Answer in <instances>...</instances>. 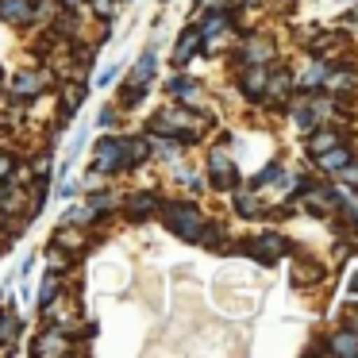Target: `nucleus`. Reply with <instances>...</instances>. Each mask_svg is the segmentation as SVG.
I'll return each instance as SVG.
<instances>
[{"mask_svg": "<svg viewBox=\"0 0 358 358\" xmlns=\"http://www.w3.org/2000/svg\"><path fill=\"white\" fill-rule=\"evenodd\" d=\"M166 224H170L173 231L181 235V239L193 243L196 235H201V212L189 208V204H170V212H166Z\"/></svg>", "mask_w": 358, "mask_h": 358, "instance_id": "1", "label": "nucleus"}, {"mask_svg": "<svg viewBox=\"0 0 358 358\" xmlns=\"http://www.w3.org/2000/svg\"><path fill=\"white\" fill-rule=\"evenodd\" d=\"M124 162V143L120 139H104L101 147H96V170H116V166Z\"/></svg>", "mask_w": 358, "mask_h": 358, "instance_id": "2", "label": "nucleus"}, {"mask_svg": "<svg viewBox=\"0 0 358 358\" xmlns=\"http://www.w3.org/2000/svg\"><path fill=\"white\" fill-rule=\"evenodd\" d=\"M212 185L216 189H231L235 185V166L227 162L220 150H212Z\"/></svg>", "mask_w": 358, "mask_h": 358, "instance_id": "3", "label": "nucleus"}, {"mask_svg": "<svg viewBox=\"0 0 358 358\" xmlns=\"http://www.w3.org/2000/svg\"><path fill=\"white\" fill-rule=\"evenodd\" d=\"M281 247H285V243H281L278 235H262V239H258L250 250H255V258H258V262H273V258L281 255Z\"/></svg>", "mask_w": 358, "mask_h": 358, "instance_id": "4", "label": "nucleus"}, {"mask_svg": "<svg viewBox=\"0 0 358 358\" xmlns=\"http://www.w3.org/2000/svg\"><path fill=\"white\" fill-rule=\"evenodd\" d=\"M43 81H47V73H20L16 85H12V93L16 96H35L43 89Z\"/></svg>", "mask_w": 358, "mask_h": 358, "instance_id": "5", "label": "nucleus"}, {"mask_svg": "<svg viewBox=\"0 0 358 358\" xmlns=\"http://www.w3.org/2000/svg\"><path fill=\"white\" fill-rule=\"evenodd\" d=\"M347 147H339V143H335L331 150H324V155H320V166H324V170H339V166H347Z\"/></svg>", "mask_w": 358, "mask_h": 358, "instance_id": "6", "label": "nucleus"}, {"mask_svg": "<svg viewBox=\"0 0 358 358\" xmlns=\"http://www.w3.org/2000/svg\"><path fill=\"white\" fill-rule=\"evenodd\" d=\"M196 47H201V35H196V31H185V35H181V43H178V55H173V62H189V55H193Z\"/></svg>", "mask_w": 358, "mask_h": 358, "instance_id": "7", "label": "nucleus"}, {"mask_svg": "<svg viewBox=\"0 0 358 358\" xmlns=\"http://www.w3.org/2000/svg\"><path fill=\"white\" fill-rule=\"evenodd\" d=\"M331 350H335V355H358V335L339 331V335H335V343H331Z\"/></svg>", "mask_w": 358, "mask_h": 358, "instance_id": "8", "label": "nucleus"}, {"mask_svg": "<svg viewBox=\"0 0 358 358\" xmlns=\"http://www.w3.org/2000/svg\"><path fill=\"white\" fill-rule=\"evenodd\" d=\"M0 16H8V20H27V0H0Z\"/></svg>", "mask_w": 358, "mask_h": 358, "instance_id": "9", "label": "nucleus"}, {"mask_svg": "<svg viewBox=\"0 0 358 358\" xmlns=\"http://www.w3.org/2000/svg\"><path fill=\"white\" fill-rule=\"evenodd\" d=\"M335 143H339V135H335V131H320V135H312V155H324V150H331Z\"/></svg>", "mask_w": 358, "mask_h": 358, "instance_id": "10", "label": "nucleus"}, {"mask_svg": "<svg viewBox=\"0 0 358 358\" xmlns=\"http://www.w3.org/2000/svg\"><path fill=\"white\" fill-rule=\"evenodd\" d=\"M150 73H155V55L147 50V55L139 58V66H135V81H143V85H147V81H150Z\"/></svg>", "mask_w": 358, "mask_h": 358, "instance_id": "11", "label": "nucleus"}, {"mask_svg": "<svg viewBox=\"0 0 358 358\" xmlns=\"http://www.w3.org/2000/svg\"><path fill=\"white\" fill-rule=\"evenodd\" d=\"M247 58H250V62H266V58H270V43H266V39L247 43Z\"/></svg>", "mask_w": 358, "mask_h": 358, "instance_id": "12", "label": "nucleus"}, {"mask_svg": "<svg viewBox=\"0 0 358 358\" xmlns=\"http://www.w3.org/2000/svg\"><path fill=\"white\" fill-rule=\"evenodd\" d=\"M324 81H327L324 66H308V70H304V89H316V85H324Z\"/></svg>", "mask_w": 358, "mask_h": 358, "instance_id": "13", "label": "nucleus"}, {"mask_svg": "<svg viewBox=\"0 0 358 358\" xmlns=\"http://www.w3.org/2000/svg\"><path fill=\"white\" fill-rule=\"evenodd\" d=\"M16 327H20V320L12 316V312H0V343L12 339V335H16Z\"/></svg>", "mask_w": 358, "mask_h": 358, "instance_id": "14", "label": "nucleus"}, {"mask_svg": "<svg viewBox=\"0 0 358 358\" xmlns=\"http://www.w3.org/2000/svg\"><path fill=\"white\" fill-rule=\"evenodd\" d=\"M155 196H150V193H139V196H131V208H135V216H147V212L150 208H155Z\"/></svg>", "mask_w": 358, "mask_h": 358, "instance_id": "15", "label": "nucleus"}, {"mask_svg": "<svg viewBox=\"0 0 358 358\" xmlns=\"http://www.w3.org/2000/svg\"><path fill=\"white\" fill-rule=\"evenodd\" d=\"M235 204H239V212H247V216H255V212H258V201L247 193V189H239V193H235Z\"/></svg>", "mask_w": 358, "mask_h": 358, "instance_id": "16", "label": "nucleus"}, {"mask_svg": "<svg viewBox=\"0 0 358 358\" xmlns=\"http://www.w3.org/2000/svg\"><path fill=\"white\" fill-rule=\"evenodd\" d=\"M220 27H224V16H208V20L201 24V31H196V35H201V39H212V35H216Z\"/></svg>", "mask_w": 358, "mask_h": 358, "instance_id": "17", "label": "nucleus"}, {"mask_svg": "<svg viewBox=\"0 0 358 358\" xmlns=\"http://www.w3.org/2000/svg\"><path fill=\"white\" fill-rule=\"evenodd\" d=\"M247 89H250V93H262V89H266V70H250L247 73Z\"/></svg>", "mask_w": 358, "mask_h": 358, "instance_id": "18", "label": "nucleus"}, {"mask_svg": "<svg viewBox=\"0 0 358 358\" xmlns=\"http://www.w3.org/2000/svg\"><path fill=\"white\" fill-rule=\"evenodd\" d=\"M55 289H58V281H55V278L43 281V289H39V304H50V301H55Z\"/></svg>", "mask_w": 358, "mask_h": 358, "instance_id": "19", "label": "nucleus"}, {"mask_svg": "<svg viewBox=\"0 0 358 358\" xmlns=\"http://www.w3.org/2000/svg\"><path fill=\"white\" fill-rule=\"evenodd\" d=\"M270 93H289V73H278V78L270 81Z\"/></svg>", "mask_w": 358, "mask_h": 358, "instance_id": "20", "label": "nucleus"}, {"mask_svg": "<svg viewBox=\"0 0 358 358\" xmlns=\"http://www.w3.org/2000/svg\"><path fill=\"white\" fill-rule=\"evenodd\" d=\"M8 173H12V158L0 155V185H8Z\"/></svg>", "mask_w": 358, "mask_h": 358, "instance_id": "21", "label": "nucleus"}, {"mask_svg": "<svg viewBox=\"0 0 358 358\" xmlns=\"http://www.w3.org/2000/svg\"><path fill=\"white\" fill-rule=\"evenodd\" d=\"M78 104H81V89H66V108H78Z\"/></svg>", "mask_w": 358, "mask_h": 358, "instance_id": "22", "label": "nucleus"}, {"mask_svg": "<svg viewBox=\"0 0 358 358\" xmlns=\"http://www.w3.org/2000/svg\"><path fill=\"white\" fill-rule=\"evenodd\" d=\"M96 16H112V0H96Z\"/></svg>", "mask_w": 358, "mask_h": 358, "instance_id": "23", "label": "nucleus"}, {"mask_svg": "<svg viewBox=\"0 0 358 358\" xmlns=\"http://www.w3.org/2000/svg\"><path fill=\"white\" fill-rule=\"evenodd\" d=\"M96 120H101V127H112V120H116V112H112V108H104Z\"/></svg>", "mask_w": 358, "mask_h": 358, "instance_id": "24", "label": "nucleus"}, {"mask_svg": "<svg viewBox=\"0 0 358 358\" xmlns=\"http://www.w3.org/2000/svg\"><path fill=\"white\" fill-rule=\"evenodd\" d=\"M343 178H347V181H358V166H350V170H343Z\"/></svg>", "mask_w": 358, "mask_h": 358, "instance_id": "25", "label": "nucleus"}, {"mask_svg": "<svg viewBox=\"0 0 358 358\" xmlns=\"http://www.w3.org/2000/svg\"><path fill=\"white\" fill-rule=\"evenodd\" d=\"M62 4H81V0H62Z\"/></svg>", "mask_w": 358, "mask_h": 358, "instance_id": "26", "label": "nucleus"}]
</instances>
